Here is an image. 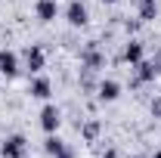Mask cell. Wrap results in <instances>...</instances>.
Masks as SVG:
<instances>
[{
	"mask_svg": "<svg viewBox=\"0 0 161 158\" xmlns=\"http://www.w3.org/2000/svg\"><path fill=\"white\" fill-rule=\"evenodd\" d=\"M96 133H99V124H96V121H90V124L84 127V139H87V143H93V139H96Z\"/></svg>",
	"mask_w": 161,
	"mask_h": 158,
	"instance_id": "14",
	"label": "cell"
},
{
	"mask_svg": "<svg viewBox=\"0 0 161 158\" xmlns=\"http://www.w3.org/2000/svg\"><path fill=\"white\" fill-rule=\"evenodd\" d=\"M34 13H37L40 22H53L56 16H59V3H56V0H37Z\"/></svg>",
	"mask_w": 161,
	"mask_h": 158,
	"instance_id": "8",
	"label": "cell"
},
{
	"mask_svg": "<svg viewBox=\"0 0 161 158\" xmlns=\"http://www.w3.org/2000/svg\"><path fill=\"white\" fill-rule=\"evenodd\" d=\"M65 19H68V25H71V28H84V25L90 22L87 6H84L80 0H71V3H68V9H65Z\"/></svg>",
	"mask_w": 161,
	"mask_h": 158,
	"instance_id": "2",
	"label": "cell"
},
{
	"mask_svg": "<svg viewBox=\"0 0 161 158\" xmlns=\"http://www.w3.org/2000/svg\"><path fill=\"white\" fill-rule=\"evenodd\" d=\"M25 65H28V71H43V65H47V53H43V47L37 43H31L28 50H25Z\"/></svg>",
	"mask_w": 161,
	"mask_h": 158,
	"instance_id": "4",
	"label": "cell"
},
{
	"mask_svg": "<svg viewBox=\"0 0 161 158\" xmlns=\"http://www.w3.org/2000/svg\"><path fill=\"white\" fill-rule=\"evenodd\" d=\"M155 158H161V149H158V152H155Z\"/></svg>",
	"mask_w": 161,
	"mask_h": 158,
	"instance_id": "18",
	"label": "cell"
},
{
	"mask_svg": "<svg viewBox=\"0 0 161 158\" xmlns=\"http://www.w3.org/2000/svg\"><path fill=\"white\" fill-rule=\"evenodd\" d=\"M121 59L127 62V65H140L146 59V47H142L140 40H130L127 47H124V53H121Z\"/></svg>",
	"mask_w": 161,
	"mask_h": 158,
	"instance_id": "7",
	"label": "cell"
},
{
	"mask_svg": "<svg viewBox=\"0 0 161 158\" xmlns=\"http://www.w3.org/2000/svg\"><path fill=\"white\" fill-rule=\"evenodd\" d=\"M102 3H118V0H102Z\"/></svg>",
	"mask_w": 161,
	"mask_h": 158,
	"instance_id": "17",
	"label": "cell"
},
{
	"mask_svg": "<svg viewBox=\"0 0 161 158\" xmlns=\"http://www.w3.org/2000/svg\"><path fill=\"white\" fill-rule=\"evenodd\" d=\"M28 93H31L34 99H50V93H53V84H50L47 78H34V81H31V87H28Z\"/></svg>",
	"mask_w": 161,
	"mask_h": 158,
	"instance_id": "9",
	"label": "cell"
},
{
	"mask_svg": "<svg viewBox=\"0 0 161 158\" xmlns=\"http://www.w3.org/2000/svg\"><path fill=\"white\" fill-rule=\"evenodd\" d=\"M80 62H84V68H90V71L102 65V56L96 53V43H90V47L84 50V56H80Z\"/></svg>",
	"mask_w": 161,
	"mask_h": 158,
	"instance_id": "12",
	"label": "cell"
},
{
	"mask_svg": "<svg viewBox=\"0 0 161 158\" xmlns=\"http://www.w3.org/2000/svg\"><path fill=\"white\" fill-rule=\"evenodd\" d=\"M121 96V84L118 81H102L99 84V99L102 102H115Z\"/></svg>",
	"mask_w": 161,
	"mask_h": 158,
	"instance_id": "10",
	"label": "cell"
},
{
	"mask_svg": "<svg viewBox=\"0 0 161 158\" xmlns=\"http://www.w3.org/2000/svg\"><path fill=\"white\" fill-rule=\"evenodd\" d=\"M25 149H28V139L22 137V133H13V137L3 139L0 155H3V158H25Z\"/></svg>",
	"mask_w": 161,
	"mask_h": 158,
	"instance_id": "1",
	"label": "cell"
},
{
	"mask_svg": "<svg viewBox=\"0 0 161 158\" xmlns=\"http://www.w3.org/2000/svg\"><path fill=\"white\" fill-rule=\"evenodd\" d=\"M0 75H6V78H16L19 75V56L13 53V50H0Z\"/></svg>",
	"mask_w": 161,
	"mask_h": 158,
	"instance_id": "5",
	"label": "cell"
},
{
	"mask_svg": "<svg viewBox=\"0 0 161 158\" xmlns=\"http://www.w3.org/2000/svg\"><path fill=\"white\" fill-rule=\"evenodd\" d=\"M155 115H158V118H161V102H158V105H155Z\"/></svg>",
	"mask_w": 161,
	"mask_h": 158,
	"instance_id": "16",
	"label": "cell"
},
{
	"mask_svg": "<svg viewBox=\"0 0 161 158\" xmlns=\"http://www.w3.org/2000/svg\"><path fill=\"white\" fill-rule=\"evenodd\" d=\"M133 68H136V81H140V84H149V81L158 78V71H155V62H146V59H142L140 65H133Z\"/></svg>",
	"mask_w": 161,
	"mask_h": 158,
	"instance_id": "11",
	"label": "cell"
},
{
	"mask_svg": "<svg viewBox=\"0 0 161 158\" xmlns=\"http://www.w3.org/2000/svg\"><path fill=\"white\" fill-rule=\"evenodd\" d=\"M59 124H62V112L56 105H43V109H40V127H43L47 133H56Z\"/></svg>",
	"mask_w": 161,
	"mask_h": 158,
	"instance_id": "3",
	"label": "cell"
},
{
	"mask_svg": "<svg viewBox=\"0 0 161 158\" xmlns=\"http://www.w3.org/2000/svg\"><path fill=\"white\" fill-rule=\"evenodd\" d=\"M43 149H47V155H50V158H75V152H71V149H68V146H65L59 137H53V133L47 137Z\"/></svg>",
	"mask_w": 161,
	"mask_h": 158,
	"instance_id": "6",
	"label": "cell"
},
{
	"mask_svg": "<svg viewBox=\"0 0 161 158\" xmlns=\"http://www.w3.org/2000/svg\"><path fill=\"white\" fill-rule=\"evenodd\" d=\"M155 16H158V0H140V19L152 22Z\"/></svg>",
	"mask_w": 161,
	"mask_h": 158,
	"instance_id": "13",
	"label": "cell"
},
{
	"mask_svg": "<svg viewBox=\"0 0 161 158\" xmlns=\"http://www.w3.org/2000/svg\"><path fill=\"white\" fill-rule=\"evenodd\" d=\"M102 158H118V152H115V149H108V152H105Z\"/></svg>",
	"mask_w": 161,
	"mask_h": 158,
	"instance_id": "15",
	"label": "cell"
}]
</instances>
